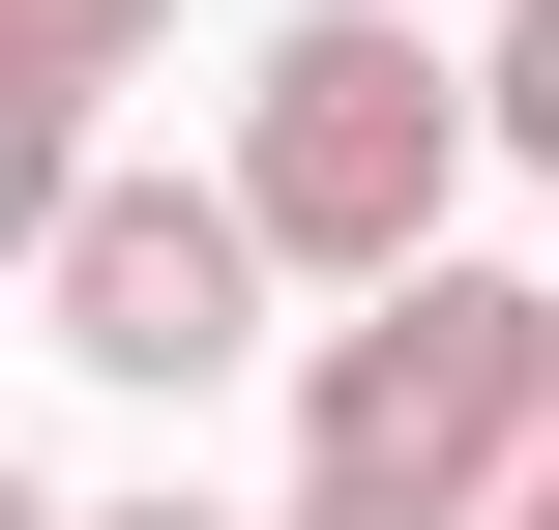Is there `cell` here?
Wrapping results in <instances>:
<instances>
[{"label": "cell", "instance_id": "9", "mask_svg": "<svg viewBox=\"0 0 559 530\" xmlns=\"http://www.w3.org/2000/svg\"><path fill=\"white\" fill-rule=\"evenodd\" d=\"M88 530H236V502H88Z\"/></svg>", "mask_w": 559, "mask_h": 530}, {"label": "cell", "instance_id": "7", "mask_svg": "<svg viewBox=\"0 0 559 530\" xmlns=\"http://www.w3.org/2000/svg\"><path fill=\"white\" fill-rule=\"evenodd\" d=\"M295 530H501V502H383V472H295Z\"/></svg>", "mask_w": 559, "mask_h": 530}, {"label": "cell", "instance_id": "1", "mask_svg": "<svg viewBox=\"0 0 559 530\" xmlns=\"http://www.w3.org/2000/svg\"><path fill=\"white\" fill-rule=\"evenodd\" d=\"M472 59L413 30V0H295L265 59H236V207H265V266H324V295H383V266H442V207H472Z\"/></svg>", "mask_w": 559, "mask_h": 530}, {"label": "cell", "instance_id": "4", "mask_svg": "<svg viewBox=\"0 0 559 530\" xmlns=\"http://www.w3.org/2000/svg\"><path fill=\"white\" fill-rule=\"evenodd\" d=\"M88 177H118V148H88V89H29V59H0V266H59V207H88Z\"/></svg>", "mask_w": 559, "mask_h": 530}, {"label": "cell", "instance_id": "10", "mask_svg": "<svg viewBox=\"0 0 559 530\" xmlns=\"http://www.w3.org/2000/svg\"><path fill=\"white\" fill-rule=\"evenodd\" d=\"M0 530H88V502H29V472H0Z\"/></svg>", "mask_w": 559, "mask_h": 530}, {"label": "cell", "instance_id": "3", "mask_svg": "<svg viewBox=\"0 0 559 530\" xmlns=\"http://www.w3.org/2000/svg\"><path fill=\"white\" fill-rule=\"evenodd\" d=\"M29 295H59V354H88V384H147V413H206V384L265 354V207H236V177H88Z\"/></svg>", "mask_w": 559, "mask_h": 530}, {"label": "cell", "instance_id": "2", "mask_svg": "<svg viewBox=\"0 0 559 530\" xmlns=\"http://www.w3.org/2000/svg\"><path fill=\"white\" fill-rule=\"evenodd\" d=\"M559 443V295L531 266H383L354 325H295V472H383V502H501Z\"/></svg>", "mask_w": 559, "mask_h": 530}, {"label": "cell", "instance_id": "5", "mask_svg": "<svg viewBox=\"0 0 559 530\" xmlns=\"http://www.w3.org/2000/svg\"><path fill=\"white\" fill-rule=\"evenodd\" d=\"M0 59H29V89H147V59H177V0H0Z\"/></svg>", "mask_w": 559, "mask_h": 530}, {"label": "cell", "instance_id": "8", "mask_svg": "<svg viewBox=\"0 0 559 530\" xmlns=\"http://www.w3.org/2000/svg\"><path fill=\"white\" fill-rule=\"evenodd\" d=\"M501 530H559V443H531V472H501Z\"/></svg>", "mask_w": 559, "mask_h": 530}, {"label": "cell", "instance_id": "6", "mask_svg": "<svg viewBox=\"0 0 559 530\" xmlns=\"http://www.w3.org/2000/svg\"><path fill=\"white\" fill-rule=\"evenodd\" d=\"M472 118H501V177H559V0H501V59H472Z\"/></svg>", "mask_w": 559, "mask_h": 530}]
</instances>
